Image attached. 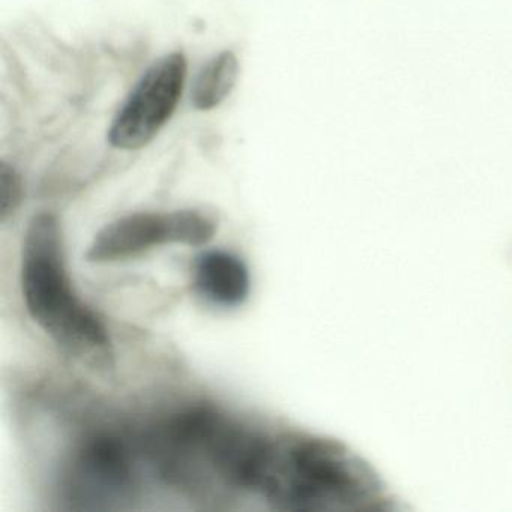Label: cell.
<instances>
[{
	"instance_id": "5b68a950",
	"label": "cell",
	"mask_w": 512,
	"mask_h": 512,
	"mask_svg": "<svg viewBox=\"0 0 512 512\" xmlns=\"http://www.w3.org/2000/svg\"><path fill=\"white\" fill-rule=\"evenodd\" d=\"M131 463L127 449L110 436H94L86 440L74 458V476L80 493H121L131 484Z\"/></svg>"
},
{
	"instance_id": "ba28073f",
	"label": "cell",
	"mask_w": 512,
	"mask_h": 512,
	"mask_svg": "<svg viewBox=\"0 0 512 512\" xmlns=\"http://www.w3.org/2000/svg\"><path fill=\"white\" fill-rule=\"evenodd\" d=\"M25 197V187L16 169L7 163L0 164V220L2 223L8 217L16 214Z\"/></svg>"
},
{
	"instance_id": "7a4b0ae2",
	"label": "cell",
	"mask_w": 512,
	"mask_h": 512,
	"mask_svg": "<svg viewBox=\"0 0 512 512\" xmlns=\"http://www.w3.org/2000/svg\"><path fill=\"white\" fill-rule=\"evenodd\" d=\"M22 293L35 323L71 358L95 370L113 365L109 331L97 313L74 292L65 265L58 218L41 212L23 238Z\"/></svg>"
},
{
	"instance_id": "3957f363",
	"label": "cell",
	"mask_w": 512,
	"mask_h": 512,
	"mask_svg": "<svg viewBox=\"0 0 512 512\" xmlns=\"http://www.w3.org/2000/svg\"><path fill=\"white\" fill-rule=\"evenodd\" d=\"M215 232V221L196 209L127 215L107 224L95 235L86 259L91 263H115L161 245L202 247L212 241Z\"/></svg>"
},
{
	"instance_id": "277c9868",
	"label": "cell",
	"mask_w": 512,
	"mask_h": 512,
	"mask_svg": "<svg viewBox=\"0 0 512 512\" xmlns=\"http://www.w3.org/2000/svg\"><path fill=\"white\" fill-rule=\"evenodd\" d=\"M187 71V58L181 52L154 62L116 115L109 131L110 145L122 151L148 146L176 112Z\"/></svg>"
},
{
	"instance_id": "52a82bcc",
	"label": "cell",
	"mask_w": 512,
	"mask_h": 512,
	"mask_svg": "<svg viewBox=\"0 0 512 512\" xmlns=\"http://www.w3.org/2000/svg\"><path fill=\"white\" fill-rule=\"evenodd\" d=\"M239 77V62L235 53L224 50L209 59L197 73L191 91V101L199 110L220 106L235 89Z\"/></svg>"
},
{
	"instance_id": "8992f818",
	"label": "cell",
	"mask_w": 512,
	"mask_h": 512,
	"mask_svg": "<svg viewBox=\"0 0 512 512\" xmlns=\"http://www.w3.org/2000/svg\"><path fill=\"white\" fill-rule=\"evenodd\" d=\"M194 284L214 304L236 307L250 295V272L235 254L208 251L197 259L194 266Z\"/></svg>"
},
{
	"instance_id": "6da1fadb",
	"label": "cell",
	"mask_w": 512,
	"mask_h": 512,
	"mask_svg": "<svg viewBox=\"0 0 512 512\" xmlns=\"http://www.w3.org/2000/svg\"><path fill=\"white\" fill-rule=\"evenodd\" d=\"M254 491L284 512L392 508L379 473L338 440L305 433L269 437Z\"/></svg>"
}]
</instances>
